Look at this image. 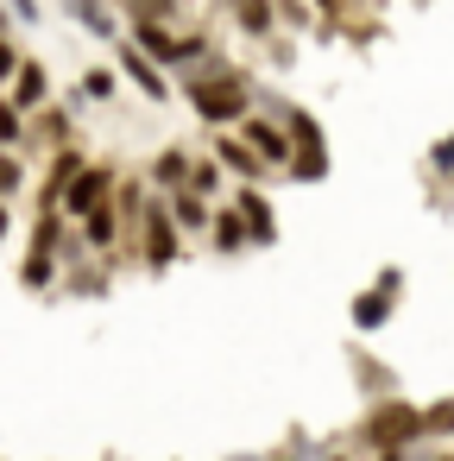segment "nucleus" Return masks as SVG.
<instances>
[{
	"label": "nucleus",
	"mask_w": 454,
	"mask_h": 461,
	"mask_svg": "<svg viewBox=\"0 0 454 461\" xmlns=\"http://www.w3.org/2000/svg\"><path fill=\"white\" fill-rule=\"evenodd\" d=\"M190 108H196L209 127H234V121L253 114V83H246L240 70H227V64H209V70L190 77Z\"/></svg>",
	"instance_id": "nucleus-1"
},
{
	"label": "nucleus",
	"mask_w": 454,
	"mask_h": 461,
	"mask_svg": "<svg viewBox=\"0 0 454 461\" xmlns=\"http://www.w3.org/2000/svg\"><path fill=\"white\" fill-rule=\"evenodd\" d=\"M360 436H366L372 455H378V448H410V442H423V411L404 404V398H378L372 417L360 423Z\"/></svg>",
	"instance_id": "nucleus-2"
},
{
	"label": "nucleus",
	"mask_w": 454,
	"mask_h": 461,
	"mask_svg": "<svg viewBox=\"0 0 454 461\" xmlns=\"http://www.w3.org/2000/svg\"><path fill=\"white\" fill-rule=\"evenodd\" d=\"M284 133H290V177L297 184H322L328 177V140H322V127L303 108H290L284 114Z\"/></svg>",
	"instance_id": "nucleus-3"
},
{
	"label": "nucleus",
	"mask_w": 454,
	"mask_h": 461,
	"mask_svg": "<svg viewBox=\"0 0 454 461\" xmlns=\"http://www.w3.org/2000/svg\"><path fill=\"white\" fill-rule=\"evenodd\" d=\"M177 253H183V234H177V221H171V203L152 196L146 215H139V259H146L152 272H165V266H177Z\"/></svg>",
	"instance_id": "nucleus-4"
},
{
	"label": "nucleus",
	"mask_w": 454,
	"mask_h": 461,
	"mask_svg": "<svg viewBox=\"0 0 454 461\" xmlns=\"http://www.w3.org/2000/svg\"><path fill=\"white\" fill-rule=\"evenodd\" d=\"M133 45H139L152 64H196V58L209 51V39H202V32L177 39V32H171V26H158V20H133Z\"/></svg>",
	"instance_id": "nucleus-5"
},
{
	"label": "nucleus",
	"mask_w": 454,
	"mask_h": 461,
	"mask_svg": "<svg viewBox=\"0 0 454 461\" xmlns=\"http://www.w3.org/2000/svg\"><path fill=\"white\" fill-rule=\"evenodd\" d=\"M114 190H120V171H114V165H83V177L64 190L58 215H64V221H83V215H95L102 203H114Z\"/></svg>",
	"instance_id": "nucleus-6"
},
{
	"label": "nucleus",
	"mask_w": 454,
	"mask_h": 461,
	"mask_svg": "<svg viewBox=\"0 0 454 461\" xmlns=\"http://www.w3.org/2000/svg\"><path fill=\"white\" fill-rule=\"evenodd\" d=\"M397 291H404V272H397V266H385V272L353 297V329H360V335L385 329V322H391V310H397Z\"/></svg>",
	"instance_id": "nucleus-7"
},
{
	"label": "nucleus",
	"mask_w": 454,
	"mask_h": 461,
	"mask_svg": "<svg viewBox=\"0 0 454 461\" xmlns=\"http://www.w3.org/2000/svg\"><path fill=\"white\" fill-rule=\"evenodd\" d=\"M240 140L265 158V165H284L290 171V133H284V121H265V114H246L240 121Z\"/></svg>",
	"instance_id": "nucleus-8"
},
{
	"label": "nucleus",
	"mask_w": 454,
	"mask_h": 461,
	"mask_svg": "<svg viewBox=\"0 0 454 461\" xmlns=\"http://www.w3.org/2000/svg\"><path fill=\"white\" fill-rule=\"evenodd\" d=\"M120 70H127V83H133V89H139L146 102H165V95H171V83H165V70H158V64H152V58H146V51H139L133 39L120 45Z\"/></svg>",
	"instance_id": "nucleus-9"
},
{
	"label": "nucleus",
	"mask_w": 454,
	"mask_h": 461,
	"mask_svg": "<svg viewBox=\"0 0 454 461\" xmlns=\"http://www.w3.org/2000/svg\"><path fill=\"white\" fill-rule=\"evenodd\" d=\"M234 215L246 221V240L253 247H272L278 240V221H272V203L253 190V184H240V196H234Z\"/></svg>",
	"instance_id": "nucleus-10"
},
{
	"label": "nucleus",
	"mask_w": 454,
	"mask_h": 461,
	"mask_svg": "<svg viewBox=\"0 0 454 461\" xmlns=\"http://www.w3.org/2000/svg\"><path fill=\"white\" fill-rule=\"evenodd\" d=\"M76 228H83V247H89V253H114V247H120V234H127V221H120V209H114V203H102V209H95V215H83Z\"/></svg>",
	"instance_id": "nucleus-11"
},
{
	"label": "nucleus",
	"mask_w": 454,
	"mask_h": 461,
	"mask_svg": "<svg viewBox=\"0 0 454 461\" xmlns=\"http://www.w3.org/2000/svg\"><path fill=\"white\" fill-rule=\"evenodd\" d=\"M83 165H89V158H83L76 146H64V152H51V171H45V215H51L58 203H64V190H70V184L83 177Z\"/></svg>",
	"instance_id": "nucleus-12"
},
{
	"label": "nucleus",
	"mask_w": 454,
	"mask_h": 461,
	"mask_svg": "<svg viewBox=\"0 0 454 461\" xmlns=\"http://www.w3.org/2000/svg\"><path fill=\"white\" fill-rule=\"evenodd\" d=\"M45 95H51V77H45V64H39V58H26V64H20V77H13V95H7V102H13L20 114H32V108H45Z\"/></svg>",
	"instance_id": "nucleus-13"
},
{
	"label": "nucleus",
	"mask_w": 454,
	"mask_h": 461,
	"mask_svg": "<svg viewBox=\"0 0 454 461\" xmlns=\"http://www.w3.org/2000/svg\"><path fill=\"white\" fill-rule=\"evenodd\" d=\"M190 165H196V158H190L183 146L158 152V158H152V190H158V196H177V190H190Z\"/></svg>",
	"instance_id": "nucleus-14"
},
{
	"label": "nucleus",
	"mask_w": 454,
	"mask_h": 461,
	"mask_svg": "<svg viewBox=\"0 0 454 461\" xmlns=\"http://www.w3.org/2000/svg\"><path fill=\"white\" fill-rule=\"evenodd\" d=\"M215 165H227V171H234V177H246V184H253V177H265V158H259L246 140H234V133H221V140H215Z\"/></svg>",
	"instance_id": "nucleus-15"
},
{
	"label": "nucleus",
	"mask_w": 454,
	"mask_h": 461,
	"mask_svg": "<svg viewBox=\"0 0 454 461\" xmlns=\"http://www.w3.org/2000/svg\"><path fill=\"white\" fill-rule=\"evenodd\" d=\"M165 203H171V221H177V234H202V228L215 221L209 196H196V190H177V196H165Z\"/></svg>",
	"instance_id": "nucleus-16"
},
{
	"label": "nucleus",
	"mask_w": 454,
	"mask_h": 461,
	"mask_svg": "<svg viewBox=\"0 0 454 461\" xmlns=\"http://www.w3.org/2000/svg\"><path fill=\"white\" fill-rule=\"evenodd\" d=\"M209 240H215V253H240V247H253V240H246V221H240L234 209H215Z\"/></svg>",
	"instance_id": "nucleus-17"
},
{
	"label": "nucleus",
	"mask_w": 454,
	"mask_h": 461,
	"mask_svg": "<svg viewBox=\"0 0 454 461\" xmlns=\"http://www.w3.org/2000/svg\"><path fill=\"white\" fill-rule=\"evenodd\" d=\"M234 20H240V32H253V39H272L278 0H234Z\"/></svg>",
	"instance_id": "nucleus-18"
},
{
	"label": "nucleus",
	"mask_w": 454,
	"mask_h": 461,
	"mask_svg": "<svg viewBox=\"0 0 454 461\" xmlns=\"http://www.w3.org/2000/svg\"><path fill=\"white\" fill-rule=\"evenodd\" d=\"M70 14L83 20V32H95V39H120V26H114V14L102 7V0H70Z\"/></svg>",
	"instance_id": "nucleus-19"
},
{
	"label": "nucleus",
	"mask_w": 454,
	"mask_h": 461,
	"mask_svg": "<svg viewBox=\"0 0 454 461\" xmlns=\"http://www.w3.org/2000/svg\"><path fill=\"white\" fill-rule=\"evenodd\" d=\"M20 285H26V291H51V285H58V253H39V247H32Z\"/></svg>",
	"instance_id": "nucleus-20"
},
{
	"label": "nucleus",
	"mask_w": 454,
	"mask_h": 461,
	"mask_svg": "<svg viewBox=\"0 0 454 461\" xmlns=\"http://www.w3.org/2000/svg\"><path fill=\"white\" fill-rule=\"evenodd\" d=\"M20 140H32V121H26L13 102H0V152H13Z\"/></svg>",
	"instance_id": "nucleus-21"
},
{
	"label": "nucleus",
	"mask_w": 454,
	"mask_h": 461,
	"mask_svg": "<svg viewBox=\"0 0 454 461\" xmlns=\"http://www.w3.org/2000/svg\"><path fill=\"white\" fill-rule=\"evenodd\" d=\"M32 140H45V146L64 152V140H70V114H64V108H45V121L32 127Z\"/></svg>",
	"instance_id": "nucleus-22"
},
{
	"label": "nucleus",
	"mask_w": 454,
	"mask_h": 461,
	"mask_svg": "<svg viewBox=\"0 0 454 461\" xmlns=\"http://www.w3.org/2000/svg\"><path fill=\"white\" fill-rule=\"evenodd\" d=\"M190 190H196V196H215V190H221V165H215V158H196V165H190Z\"/></svg>",
	"instance_id": "nucleus-23"
},
{
	"label": "nucleus",
	"mask_w": 454,
	"mask_h": 461,
	"mask_svg": "<svg viewBox=\"0 0 454 461\" xmlns=\"http://www.w3.org/2000/svg\"><path fill=\"white\" fill-rule=\"evenodd\" d=\"M423 436H454V398H441V404L423 411Z\"/></svg>",
	"instance_id": "nucleus-24"
},
{
	"label": "nucleus",
	"mask_w": 454,
	"mask_h": 461,
	"mask_svg": "<svg viewBox=\"0 0 454 461\" xmlns=\"http://www.w3.org/2000/svg\"><path fill=\"white\" fill-rule=\"evenodd\" d=\"M20 184H26V165H20V158L7 152V158H0V203H7V196H13Z\"/></svg>",
	"instance_id": "nucleus-25"
},
{
	"label": "nucleus",
	"mask_w": 454,
	"mask_h": 461,
	"mask_svg": "<svg viewBox=\"0 0 454 461\" xmlns=\"http://www.w3.org/2000/svg\"><path fill=\"white\" fill-rule=\"evenodd\" d=\"M83 95H89V102H108V95H114V70H89V77H83Z\"/></svg>",
	"instance_id": "nucleus-26"
},
{
	"label": "nucleus",
	"mask_w": 454,
	"mask_h": 461,
	"mask_svg": "<svg viewBox=\"0 0 454 461\" xmlns=\"http://www.w3.org/2000/svg\"><path fill=\"white\" fill-rule=\"evenodd\" d=\"M171 7H177V0H133V20H171Z\"/></svg>",
	"instance_id": "nucleus-27"
},
{
	"label": "nucleus",
	"mask_w": 454,
	"mask_h": 461,
	"mask_svg": "<svg viewBox=\"0 0 454 461\" xmlns=\"http://www.w3.org/2000/svg\"><path fill=\"white\" fill-rule=\"evenodd\" d=\"M20 64H26V58L13 51V39H0V83H13V77H20Z\"/></svg>",
	"instance_id": "nucleus-28"
},
{
	"label": "nucleus",
	"mask_w": 454,
	"mask_h": 461,
	"mask_svg": "<svg viewBox=\"0 0 454 461\" xmlns=\"http://www.w3.org/2000/svg\"><path fill=\"white\" fill-rule=\"evenodd\" d=\"M429 165H435V171H454V133H448V140H435V146H429Z\"/></svg>",
	"instance_id": "nucleus-29"
},
{
	"label": "nucleus",
	"mask_w": 454,
	"mask_h": 461,
	"mask_svg": "<svg viewBox=\"0 0 454 461\" xmlns=\"http://www.w3.org/2000/svg\"><path fill=\"white\" fill-rule=\"evenodd\" d=\"M13 14H20L26 26H39V20H45V14H39V0H13Z\"/></svg>",
	"instance_id": "nucleus-30"
},
{
	"label": "nucleus",
	"mask_w": 454,
	"mask_h": 461,
	"mask_svg": "<svg viewBox=\"0 0 454 461\" xmlns=\"http://www.w3.org/2000/svg\"><path fill=\"white\" fill-rule=\"evenodd\" d=\"M378 461H410V448H378Z\"/></svg>",
	"instance_id": "nucleus-31"
},
{
	"label": "nucleus",
	"mask_w": 454,
	"mask_h": 461,
	"mask_svg": "<svg viewBox=\"0 0 454 461\" xmlns=\"http://www.w3.org/2000/svg\"><path fill=\"white\" fill-rule=\"evenodd\" d=\"M7 228H13V215H7V203H0V234H7Z\"/></svg>",
	"instance_id": "nucleus-32"
},
{
	"label": "nucleus",
	"mask_w": 454,
	"mask_h": 461,
	"mask_svg": "<svg viewBox=\"0 0 454 461\" xmlns=\"http://www.w3.org/2000/svg\"><path fill=\"white\" fill-rule=\"evenodd\" d=\"M322 7H328V14H341V0H322Z\"/></svg>",
	"instance_id": "nucleus-33"
},
{
	"label": "nucleus",
	"mask_w": 454,
	"mask_h": 461,
	"mask_svg": "<svg viewBox=\"0 0 454 461\" xmlns=\"http://www.w3.org/2000/svg\"><path fill=\"white\" fill-rule=\"evenodd\" d=\"M429 461H454V455H429Z\"/></svg>",
	"instance_id": "nucleus-34"
},
{
	"label": "nucleus",
	"mask_w": 454,
	"mask_h": 461,
	"mask_svg": "<svg viewBox=\"0 0 454 461\" xmlns=\"http://www.w3.org/2000/svg\"><path fill=\"white\" fill-rule=\"evenodd\" d=\"M234 461H259V455H234Z\"/></svg>",
	"instance_id": "nucleus-35"
},
{
	"label": "nucleus",
	"mask_w": 454,
	"mask_h": 461,
	"mask_svg": "<svg viewBox=\"0 0 454 461\" xmlns=\"http://www.w3.org/2000/svg\"><path fill=\"white\" fill-rule=\"evenodd\" d=\"M278 461H297V455H278Z\"/></svg>",
	"instance_id": "nucleus-36"
},
{
	"label": "nucleus",
	"mask_w": 454,
	"mask_h": 461,
	"mask_svg": "<svg viewBox=\"0 0 454 461\" xmlns=\"http://www.w3.org/2000/svg\"><path fill=\"white\" fill-rule=\"evenodd\" d=\"M328 461H347V455H328Z\"/></svg>",
	"instance_id": "nucleus-37"
},
{
	"label": "nucleus",
	"mask_w": 454,
	"mask_h": 461,
	"mask_svg": "<svg viewBox=\"0 0 454 461\" xmlns=\"http://www.w3.org/2000/svg\"><path fill=\"white\" fill-rule=\"evenodd\" d=\"M0 158H7V152H0Z\"/></svg>",
	"instance_id": "nucleus-38"
}]
</instances>
